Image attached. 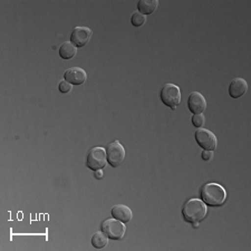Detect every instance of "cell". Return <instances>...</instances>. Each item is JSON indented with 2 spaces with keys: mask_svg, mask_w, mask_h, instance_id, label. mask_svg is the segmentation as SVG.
<instances>
[{
  "mask_svg": "<svg viewBox=\"0 0 251 251\" xmlns=\"http://www.w3.org/2000/svg\"><path fill=\"white\" fill-rule=\"evenodd\" d=\"M93 32L87 27H75L71 35V43L76 47L86 46L91 40Z\"/></svg>",
  "mask_w": 251,
  "mask_h": 251,
  "instance_id": "cell-8",
  "label": "cell"
},
{
  "mask_svg": "<svg viewBox=\"0 0 251 251\" xmlns=\"http://www.w3.org/2000/svg\"><path fill=\"white\" fill-rule=\"evenodd\" d=\"M248 91V84L244 78H234L229 85V95L231 99L237 100L244 96Z\"/></svg>",
  "mask_w": 251,
  "mask_h": 251,
  "instance_id": "cell-11",
  "label": "cell"
},
{
  "mask_svg": "<svg viewBox=\"0 0 251 251\" xmlns=\"http://www.w3.org/2000/svg\"><path fill=\"white\" fill-rule=\"evenodd\" d=\"M126 152L123 145L119 141H114L107 145L106 148V157L108 164L113 168H117L122 164V162L125 159Z\"/></svg>",
  "mask_w": 251,
  "mask_h": 251,
  "instance_id": "cell-6",
  "label": "cell"
},
{
  "mask_svg": "<svg viewBox=\"0 0 251 251\" xmlns=\"http://www.w3.org/2000/svg\"><path fill=\"white\" fill-rule=\"evenodd\" d=\"M193 226H194V228H198V226H199V222H193Z\"/></svg>",
  "mask_w": 251,
  "mask_h": 251,
  "instance_id": "cell-21",
  "label": "cell"
},
{
  "mask_svg": "<svg viewBox=\"0 0 251 251\" xmlns=\"http://www.w3.org/2000/svg\"><path fill=\"white\" fill-rule=\"evenodd\" d=\"M189 111L193 114H201L206 108V100L204 96L199 92H193L190 94L188 100Z\"/></svg>",
  "mask_w": 251,
  "mask_h": 251,
  "instance_id": "cell-9",
  "label": "cell"
},
{
  "mask_svg": "<svg viewBox=\"0 0 251 251\" xmlns=\"http://www.w3.org/2000/svg\"><path fill=\"white\" fill-rule=\"evenodd\" d=\"M111 213H112L113 218H115V219L124 222V224H127V222L131 221L132 217H133L132 210L125 204L114 205L112 208Z\"/></svg>",
  "mask_w": 251,
  "mask_h": 251,
  "instance_id": "cell-12",
  "label": "cell"
},
{
  "mask_svg": "<svg viewBox=\"0 0 251 251\" xmlns=\"http://www.w3.org/2000/svg\"><path fill=\"white\" fill-rule=\"evenodd\" d=\"M204 123H205V117H204L203 114H202V113H201V114H194L192 116L193 126H196L198 128H201L204 125Z\"/></svg>",
  "mask_w": 251,
  "mask_h": 251,
  "instance_id": "cell-17",
  "label": "cell"
},
{
  "mask_svg": "<svg viewBox=\"0 0 251 251\" xmlns=\"http://www.w3.org/2000/svg\"><path fill=\"white\" fill-rule=\"evenodd\" d=\"M145 22H147V17L143 14L139 13V11H135L133 13L132 17H131V23L134 27H141L142 25H144Z\"/></svg>",
  "mask_w": 251,
  "mask_h": 251,
  "instance_id": "cell-16",
  "label": "cell"
},
{
  "mask_svg": "<svg viewBox=\"0 0 251 251\" xmlns=\"http://www.w3.org/2000/svg\"><path fill=\"white\" fill-rule=\"evenodd\" d=\"M102 232L107 236L108 239L112 240H121L124 237V234L126 233V226L124 222L120 221L113 218V219L105 220L102 226H100Z\"/></svg>",
  "mask_w": 251,
  "mask_h": 251,
  "instance_id": "cell-3",
  "label": "cell"
},
{
  "mask_svg": "<svg viewBox=\"0 0 251 251\" xmlns=\"http://www.w3.org/2000/svg\"><path fill=\"white\" fill-rule=\"evenodd\" d=\"M106 164V150L100 147L90 150L86 159V165L88 169L92 170V171H96V170H102Z\"/></svg>",
  "mask_w": 251,
  "mask_h": 251,
  "instance_id": "cell-5",
  "label": "cell"
},
{
  "mask_svg": "<svg viewBox=\"0 0 251 251\" xmlns=\"http://www.w3.org/2000/svg\"><path fill=\"white\" fill-rule=\"evenodd\" d=\"M201 200L209 206H220L226 200V192L218 183H206L201 189Z\"/></svg>",
  "mask_w": 251,
  "mask_h": 251,
  "instance_id": "cell-1",
  "label": "cell"
},
{
  "mask_svg": "<svg viewBox=\"0 0 251 251\" xmlns=\"http://www.w3.org/2000/svg\"><path fill=\"white\" fill-rule=\"evenodd\" d=\"M77 52V47L71 42H65L59 48V56L63 59H71Z\"/></svg>",
  "mask_w": 251,
  "mask_h": 251,
  "instance_id": "cell-14",
  "label": "cell"
},
{
  "mask_svg": "<svg viewBox=\"0 0 251 251\" xmlns=\"http://www.w3.org/2000/svg\"><path fill=\"white\" fill-rule=\"evenodd\" d=\"M72 88H73V85L66 82V80H62L58 85V90L60 93H63V94H66V93L71 92Z\"/></svg>",
  "mask_w": 251,
  "mask_h": 251,
  "instance_id": "cell-18",
  "label": "cell"
},
{
  "mask_svg": "<svg viewBox=\"0 0 251 251\" xmlns=\"http://www.w3.org/2000/svg\"><path fill=\"white\" fill-rule=\"evenodd\" d=\"M213 157V151H208V150H204L203 152H202V159H203L204 161H210L212 160Z\"/></svg>",
  "mask_w": 251,
  "mask_h": 251,
  "instance_id": "cell-19",
  "label": "cell"
},
{
  "mask_svg": "<svg viewBox=\"0 0 251 251\" xmlns=\"http://www.w3.org/2000/svg\"><path fill=\"white\" fill-rule=\"evenodd\" d=\"M157 6H159L157 0H140L137 2V11L144 16L151 15L156 10Z\"/></svg>",
  "mask_w": 251,
  "mask_h": 251,
  "instance_id": "cell-13",
  "label": "cell"
},
{
  "mask_svg": "<svg viewBox=\"0 0 251 251\" xmlns=\"http://www.w3.org/2000/svg\"><path fill=\"white\" fill-rule=\"evenodd\" d=\"M108 238L103 232H96L94 236L92 237V246L96 249H102L107 245Z\"/></svg>",
  "mask_w": 251,
  "mask_h": 251,
  "instance_id": "cell-15",
  "label": "cell"
},
{
  "mask_svg": "<svg viewBox=\"0 0 251 251\" xmlns=\"http://www.w3.org/2000/svg\"><path fill=\"white\" fill-rule=\"evenodd\" d=\"M196 141L199 144V147L203 150H208V151H214L218 145L216 135L211 131L205 128H198V131L196 132Z\"/></svg>",
  "mask_w": 251,
  "mask_h": 251,
  "instance_id": "cell-7",
  "label": "cell"
},
{
  "mask_svg": "<svg viewBox=\"0 0 251 251\" xmlns=\"http://www.w3.org/2000/svg\"><path fill=\"white\" fill-rule=\"evenodd\" d=\"M103 176H104V174H103V171H102V170H96V171H94V176L96 177L97 180H100V179H102Z\"/></svg>",
  "mask_w": 251,
  "mask_h": 251,
  "instance_id": "cell-20",
  "label": "cell"
},
{
  "mask_svg": "<svg viewBox=\"0 0 251 251\" xmlns=\"http://www.w3.org/2000/svg\"><path fill=\"white\" fill-rule=\"evenodd\" d=\"M64 78L72 85H82L87 79L86 72L80 67H72L65 72Z\"/></svg>",
  "mask_w": 251,
  "mask_h": 251,
  "instance_id": "cell-10",
  "label": "cell"
},
{
  "mask_svg": "<svg viewBox=\"0 0 251 251\" xmlns=\"http://www.w3.org/2000/svg\"><path fill=\"white\" fill-rule=\"evenodd\" d=\"M208 213V206L200 199H191L185 202L182 209V216L184 221L189 224L203 220Z\"/></svg>",
  "mask_w": 251,
  "mask_h": 251,
  "instance_id": "cell-2",
  "label": "cell"
},
{
  "mask_svg": "<svg viewBox=\"0 0 251 251\" xmlns=\"http://www.w3.org/2000/svg\"><path fill=\"white\" fill-rule=\"evenodd\" d=\"M160 97L164 105H167L168 107L172 108V110H176V107L181 103L180 87L174 84H165L161 88Z\"/></svg>",
  "mask_w": 251,
  "mask_h": 251,
  "instance_id": "cell-4",
  "label": "cell"
}]
</instances>
